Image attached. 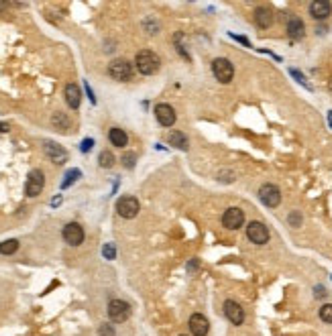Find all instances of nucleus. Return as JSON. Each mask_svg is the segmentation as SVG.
I'll return each mask as SVG.
<instances>
[{
    "label": "nucleus",
    "instance_id": "f257e3e1",
    "mask_svg": "<svg viewBox=\"0 0 332 336\" xmlns=\"http://www.w3.org/2000/svg\"><path fill=\"white\" fill-rule=\"evenodd\" d=\"M135 64H137V70L145 76H151V74H155L159 70V57L153 53V51H149V49H143L137 53L135 57Z\"/></svg>",
    "mask_w": 332,
    "mask_h": 336
},
{
    "label": "nucleus",
    "instance_id": "f03ea898",
    "mask_svg": "<svg viewBox=\"0 0 332 336\" xmlns=\"http://www.w3.org/2000/svg\"><path fill=\"white\" fill-rule=\"evenodd\" d=\"M139 210H141L139 200L133 198V196H125V198H120V200L116 202V212H118V216H123V218H127V220L135 218L137 214H139Z\"/></svg>",
    "mask_w": 332,
    "mask_h": 336
},
{
    "label": "nucleus",
    "instance_id": "7ed1b4c3",
    "mask_svg": "<svg viewBox=\"0 0 332 336\" xmlns=\"http://www.w3.org/2000/svg\"><path fill=\"white\" fill-rule=\"evenodd\" d=\"M108 74L118 82H127V80L133 78V66L127 59H114L108 66Z\"/></svg>",
    "mask_w": 332,
    "mask_h": 336
},
{
    "label": "nucleus",
    "instance_id": "20e7f679",
    "mask_svg": "<svg viewBox=\"0 0 332 336\" xmlns=\"http://www.w3.org/2000/svg\"><path fill=\"white\" fill-rule=\"evenodd\" d=\"M43 186H45V177H43V171H39V169H33L31 173L27 175L25 194H27L29 198H35V196H39V194H41Z\"/></svg>",
    "mask_w": 332,
    "mask_h": 336
},
{
    "label": "nucleus",
    "instance_id": "39448f33",
    "mask_svg": "<svg viewBox=\"0 0 332 336\" xmlns=\"http://www.w3.org/2000/svg\"><path fill=\"white\" fill-rule=\"evenodd\" d=\"M131 316V305L123 299H112L108 303V318L112 322H125Z\"/></svg>",
    "mask_w": 332,
    "mask_h": 336
},
{
    "label": "nucleus",
    "instance_id": "423d86ee",
    "mask_svg": "<svg viewBox=\"0 0 332 336\" xmlns=\"http://www.w3.org/2000/svg\"><path fill=\"white\" fill-rule=\"evenodd\" d=\"M212 72H214L216 80H220L222 84H228V82L232 80V76H234V68H232V64H230L226 57H218V59H214Z\"/></svg>",
    "mask_w": 332,
    "mask_h": 336
},
{
    "label": "nucleus",
    "instance_id": "0eeeda50",
    "mask_svg": "<svg viewBox=\"0 0 332 336\" xmlns=\"http://www.w3.org/2000/svg\"><path fill=\"white\" fill-rule=\"evenodd\" d=\"M259 198H261V202H263L265 206L275 208V206H279V202H281V192H279L277 186H273V183H265V186L259 190Z\"/></svg>",
    "mask_w": 332,
    "mask_h": 336
},
{
    "label": "nucleus",
    "instance_id": "6e6552de",
    "mask_svg": "<svg viewBox=\"0 0 332 336\" xmlns=\"http://www.w3.org/2000/svg\"><path fill=\"white\" fill-rule=\"evenodd\" d=\"M43 151H45V155L49 157V161H53V163H57V165H64V163L68 161V151H66L62 145L53 143V141H45Z\"/></svg>",
    "mask_w": 332,
    "mask_h": 336
},
{
    "label": "nucleus",
    "instance_id": "1a4fd4ad",
    "mask_svg": "<svg viewBox=\"0 0 332 336\" xmlns=\"http://www.w3.org/2000/svg\"><path fill=\"white\" fill-rule=\"evenodd\" d=\"M64 240L70 244V247H78V244L84 242V228L78 222H70L64 226Z\"/></svg>",
    "mask_w": 332,
    "mask_h": 336
},
{
    "label": "nucleus",
    "instance_id": "9d476101",
    "mask_svg": "<svg viewBox=\"0 0 332 336\" xmlns=\"http://www.w3.org/2000/svg\"><path fill=\"white\" fill-rule=\"evenodd\" d=\"M245 222V212L240 210V208H228L224 212V216H222V224L228 228V230H236L240 228Z\"/></svg>",
    "mask_w": 332,
    "mask_h": 336
},
{
    "label": "nucleus",
    "instance_id": "9b49d317",
    "mask_svg": "<svg viewBox=\"0 0 332 336\" xmlns=\"http://www.w3.org/2000/svg\"><path fill=\"white\" fill-rule=\"evenodd\" d=\"M247 236L255 244H265L269 240V228L263 222H251L247 226Z\"/></svg>",
    "mask_w": 332,
    "mask_h": 336
},
{
    "label": "nucleus",
    "instance_id": "f8f14e48",
    "mask_svg": "<svg viewBox=\"0 0 332 336\" xmlns=\"http://www.w3.org/2000/svg\"><path fill=\"white\" fill-rule=\"evenodd\" d=\"M224 314H226V318H228L234 326H240V324L245 322V310L240 308L236 301H232V299H228V301L224 303Z\"/></svg>",
    "mask_w": 332,
    "mask_h": 336
},
{
    "label": "nucleus",
    "instance_id": "ddd939ff",
    "mask_svg": "<svg viewBox=\"0 0 332 336\" xmlns=\"http://www.w3.org/2000/svg\"><path fill=\"white\" fill-rule=\"evenodd\" d=\"M155 116L159 120V125L163 127H173V122H175V110L169 106V104H157L155 106Z\"/></svg>",
    "mask_w": 332,
    "mask_h": 336
},
{
    "label": "nucleus",
    "instance_id": "4468645a",
    "mask_svg": "<svg viewBox=\"0 0 332 336\" xmlns=\"http://www.w3.org/2000/svg\"><path fill=\"white\" fill-rule=\"evenodd\" d=\"M330 13H332V5L328 3V0H314V3L310 5V15H312L316 21L328 19Z\"/></svg>",
    "mask_w": 332,
    "mask_h": 336
},
{
    "label": "nucleus",
    "instance_id": "2eb2a0df",
    "mask_svg": "<svg viewBox=\"0 0 332 336\" xmlns=\"http://www.w3.org/2000/svg\"><path fill=\"white\" fill-rule=\"evenodd\" d=\"M188 326H190V332L194 334V336H206L208 334V320L202 316V314H194L192 318H190V322H188Z\"/></svg>",
    "mask_w": 332,
    "mask_h": 336
},
{
    "label": "nucleus",
    "instance_id": "dca6fc26",
    "mask_svg": "<svg viewBox=\"0 0 332 336\" xmlns=\"http://www.w3.org/2000/svg\"><path fill=\"white\" fill-rule=\"evenodd\" d=\"M255 23L261 27V29H267L273 25V11H271L269 7H259L255 11Z\"/></svg>",
    "mask_w": 332,
    "mask_h": 336
},
{
    "label": "nucleus",
    "instance_id": "f3484780",
    "mask_svg": "<svg viewBox=\"0 0 332 336\" xmlns=\"http://www.w3.org/2000/svg\"><path fill=\"white\" fill-rule=\"evenodd\" d=\"M66 102H68V106L70 108H80V102H82V94H80V88L76 86V84H68L66 86Z\"/></svg>",
    "mask_w": 332,
    "mask_h": 336
},
{
    "label": "nucleus",
    "instance_id": "a211bd4d",
    "mask_svg": "<svg viewBox=\"0 0 332 336\" xmlns=\"http://www.w3.org/2000/svg\"><path fill=\"white\" fill-rule=\"evenodd\" d=\"M304 33H306L304 21L297 19V17L289 19V23H287V35H289L291 39H301V37H304Z\"/></svg>",
    "mask_w": 332,
    "mask_h": 336
},
{
    "label": "nucleus",
    "instance_id": "6ab92c4d",
    "mask_svg": "<svg viewBox=\"0 0 332 336\" xmlns=\"http://www.w3.org/2000/svg\"><path fill=\"white\" fill-rule=\"evenodd\" d=\"M108 139H110V143H112L114 147H125V145L129 143L127 133H125L123 129H118V127H114V129L108 131Z\"/></svg>",
    "mask_w": 332,
    "mask_h": 336
},
{
    "label": "nucleus",
    "instance_id": "aec40b11",
    "mask_svg": "<svg viewBox=\"0 0 332 336\" xmlns=\"http://www.w3.org/2000/svg\"><path fill=\"white\" fill-rule=\"evenodd\" d=\"M167 141H169L173 147L182 149V151H186V149H188V137H186L184 133H179V131H173V133H169Z\"/></svg>",
    "mask_w": 332,
    "mask_h": 336
},
{
    "label": "nucleus",
    "instance_id": "412c9836",
    "mask_svg": "<svg viewBox=\"0 0 332 336\" xmlns=\"http://www.w3.org/2000/svg\"><path fill=\"white\" fill-rule=\"evenodd\" d=\"M51 122H53V127H55L57 131H62V133H66V131L70 129V118H68L64 112H55V114L51 116Z\"/></svg>",
    "mask_w": 332,
    "mask_h": 336
},
{
    "label": "nucleus",
    "instance_id": "4be33fe9",
    "mask_svg": "<svg viewBox=\"0 0 332 336\" xmlns=\"http://www.w3.org/2000/svg\"><path fill=\"white\" fill-rule=\"evenodd\" d=\"M17 249H19V242L15 238L0 242V255H13V253H17Z\"/></svg>",
    "mask_w": 332,
    "mask_h": 336
},
{
    "label": "nucleus",
    "instance_id": "5701e85b",
    "mask_svg": "<svg viewBox=\"0 0 332 336\" xmlns=\"http://www.w3.org/2000/svg\"><path fill=\"white\" fill-rule=\"evenodd\" d=\"M82 175V171L80 169H70L68 173H66V179H64V183H62V190H66V188H70L72 186V183L78 179Z\"/></svg>",
    "mask_w": 332,
    "mask_h": 336
},
{
    "label": "nucleus",
    "instance_id": "b1692460",
    "mask_svg": "<svg viewBox=\"0 0 332 336\" xmlns=\"http://www.w3.org/2000/svg\"><path fill=\"white\" fill-rule=\"evenodd\" d=\"M98 161H100V167H112L114 165V155H112L110 151H102Z\"/></svg>",
    "mask_w": 332,
    "mask_h": 336
},
{
    "label": "nucleus",
    "instance_id": "393cba45",
    "mask_svg": "<svg viewBox=\"0 0 332 336\" xmlns=\"http://www.w3.org/2000/svg\"><path fill=\"white\" fill-rule=\"evenodd\" d=\"M320 318L326 322V324H332V303H326L320 308Z\"/></svg>",
    "mask_w": 332,
    "mask_h": 336
},
{
    "label": "nucleus",
    "instance_id": "a878e982",
    "mask_svg": "<svg viewBox=\"0 0 332 336\" xmlns=\"http://www.w3.org/2000/svg\"><path fill=\"white\" fill-rule=\"evenodd\" d=\"M120 161H123V165H125V167L133 169V167H135V161H137V153H125L123 159H120Z\"/></svg>",
    "mask_w": 332,
    "mask_h": 336
},
{
    "label": "nucleus",
    "instance_id": "bb28decb",
    "mask_svg": "<svg viewBox=\"0 0 332 336\" xmlns=\"http://www.w3.org/2000/svg\"><path fill=\"white\" fill-rule=\"evenodd\" d=\"M102 255H104V259H108V261H112V259L116 257V249H114L112 242L104 244V247H102Z\"/></svg>",
    "mask_w": 332,
    "mask_h": 336
},
{
    "label": "nucleus",
    "instance_id": "cd10ccee",
    "mask_svg": "<svg viewBox=\"0 0 332 336\" xmlns=\"http://www.w3.org/2000/svg\"><path fill=\"white\" fill-rule=\"evenodd\" d=\"M289 74H291V76H293V78H295V80H297L299 84H304V86H306L308 90H312V86H310V84L306 82V78H304V76H301V74H299L297 70H289Z\"/></svg>",
    "mask_w": 332,
    "mask_h": 336
},
{
    "label": "nucleus",
    "instance_id": "c85d7f7f",
    "mask_svg": "<svg viewBox=\"0 0 332 336\" xmlns=\"http://www.w3.org/2000/svg\"><path fill=\"white\" fill-rule=\"evenodd\" d=\"M98 334H100V336H114V328H112L110 324H102L100 330H98Z\"/></svg>",
    "mask_w": 332,
    "mask_h": 336
},
{
    "label": "nucleus",
    "instance_id": "c756f323",
    "mask_svg": "<svg viewBox=\"0 0 332 336\" xmlns=\"http://www.w3.org/2000/svg\"><path fill=\"white\" fill-rule=\"evenodd\" d=\"M92 147H94V139H84L82 145H80V151H82V153H88Z\"/></svg>",
    "mask_w": 332,
    "mask_h": 336
},
{
    "label": "nucleus",
    "instance_id": "7c9ffc66",
    "mask_svg": "<svg viewBox=\"0 0 332 336\" xmlns=\"http://www.w3.org/2000/svg\"><path fill=\"white\" fill-rule=\"evenodd\" d=\"M289 222H291L293 226H299V214H291V216H289Z\"/></svg>",
    "mask_w": 332,
    "mask_h": 336
},
{
    "label": "nucleus",
    "instance_id": "2f4dec72",
    "mask_svg": "<svg viewBox=\"0 0 332 336\" xmlns=\"http://www.w3.org/2000/svg\"><path fill=\"white\" fill-rule=\"evenodd\" d=\"M232 39H236V41H240L243 45H247V47H251V43H249V39H245V37H238V35H232Z\"/></svg>",
    "mask_w": 332,
    "mask_h": 336
},
{
    "label": "nucleus",
    "instance_id": "473e14b6",
    "mask_svg": "<svg viewBox=\"0 0 332 336\" xmlns=\"http://www.w3.org/2000/svg\"><path fill=\"white\" fill-rule=\"evenodd\" d=\"M324 295H326V289H324L322 285H318V287H316V297H324Z\"/></svg>",
    "mask_w": 332,
    "mask_h": 336
},
{
    "label": "nucleus",
    "instance_id": "72a5a7b5",
    "mask_svg": "<svg viewBox=\"0 0 332 336\" xmlns=\"http://www.w3.org/2000/svg\"><path fill=\"white\" fill-rule=\"evenodd\" d=\"M86 92H88V96H90V100L92 102H96V98H94V94H92V90H90V86L86 84Z\"/></svg>",
    "mask_w": 332,
    "mask_h": 336
},
{
    "label": "nucleus",
    "instance_id": "f704fd0d",
    "mask_svg": "<svg viewBox=\"0 0 332 336\" xmlns=\"http://www.w3.org/2000/svg\"><path fill=\"white\" fill-rule=\"evenodd\" d=\"M57 204H62V198H53L51 200V206H57Z\"/></svg>",
    "mask_w": 332,
    "mask_h": 336
},
{
    "label": "nucleus",
    "instance_id": "c9c22d12",
    "mask_svg": "<svg viewBox=\"0 0 332 336\" xmlns=\"http://www.w3.org/2000/svg\"><path fill=\"white\" fill-rule=\"evenodd\" d=\"M5 131H9V127L5 125V122H0V133H5Z\"/></svg>",
    "mask_w": 332,
    "mask_h": 336
},
{
    "label": "nucleus",
    "instance_id": "e433bc0d",
    "mask_svg": "<svg viewBox=\"0 0 332 336\" xmlns=\"http://www.w3.org/2000/svg\"><path fill=\"white\" fill-rule=\"evenodd\" d=\"M328 122H330V127H332V112L328 114Z\"/></svg>",
    "mask_w": 332,
    "mask_h": 336
},
{
    "label": "nucleus",
    "instance_id": "4c0bfd02",
    "mask_svg": "<svg viewBox=\"0 0 332 336\" xmlns=\"http://www.w3.org/2000/svg\"><path fill=\"white\" fill-rule=\"evenodd\" d=\"M330 92H332V78H330Z\"/></svg>",
    "mask_w": 332,
    "mask_h": 336
},
{
    "label": "nucleus",
    "instance_id": "58836bf2",
    "mask_svg": "<svg viewBox=\"0 0 332 336\" xmlns=\"http://www.w3.org/2000/svg\"><path fill=\"white\" fill-rule=\"evenodd\" d=\"M182 336H186V334H182Z\"/></svg>",
    "mask_w": 332,
    "mask_h": 336
}]
</instances>
